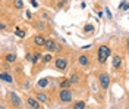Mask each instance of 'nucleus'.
<instances>
[{
	"label": "nucleus",
	"instance_id": "4be33fe9",
	"mask_svg": "<svg viewBox=\"0 0 129 109\" xmlns=\"http://www.w3.org/2000/svg\"><path fill=\"white\" fill-rule=\"evenodd\" d=\"M16 35H18V37H24L25 33L24 31H21V30H16Z\"/></svg>",
	"mask_w": 129,
	"mask_h": 109
},
{
	"label": "nucleus",
	"instance_id": "7ed1b4c3",
	"mask_svg": "<svg viewBox=\"0 0 129 109\" xmlns=\"http://www.w3.org/2000/svg\"><path fill=\"white\" fill-rule=\"evenodd\" d=\"M98 80H100V85H101V89H103V90H107L109 85H110V75H109L107 72H103V74H100Z\"/></svg>",
	"mask_w": 129,
	"mask_h": 109
},
{
	"label": "nucleus",
	"instance_id": "9d476101",
	"mask_svg": "<svg viewBox=\"0 0 129 109\" xmlns=\"http://www.w3.org/2000/svg\"><path fill=\"white\" fill-rule=\"evenodd\" d=\"M0 80L2 81H6V83H13V78H12V75L9 72H2L0 74Z\"/></svg>",
	"mask_w": 129,
	"mask_h": 109
},
{
	"label": "nucleus",
	"instance_id": "a211bd4d",
	"mask_svg": "<svg viewBox=\"0 0 129 109\" xmlns=\"http://www.w3.org/2000/svg\"><path fill=\"white\" fill-rule=\"evenodd\" d=\"M71 84H72V83H71L69 80H64V81H62V83H60V87H62V89H68Z\"/></svg>",
	"mask_w": 129,
	"mask_h": 109
},
{
	"label": "nucleus",
	"instance_id": "f257e3e1",
	"mask_svg": "<svg viewBox=\"0 0 129 109\" xmlns=\"http://www.w3.org/2000/svg\"><path fill=\"white\" fill-rule=\"evenodd\" d=\"M110 47L109 46H106V44H103V46H100L98 47V55H97V59H98V62L100 63H106L107 62V58L110 56Z\"/></svg>",
	"mask_w": 129,
	"mask_h": 109
},
{
	"label": "nucleus",
	"instance_id": "aec40b11",
	"mask_svg": "<svg viewBox=\"0 0 129 109\" xmlns=\"http://www.w3.org/2000/svg\"><path fill=\"white\" fill-rule=\"evenodd\" d=\"M78 80H79V77L76 75V74H73V75L71 77V80H69V81H71V83H78Z\"/></svg>",
	"mask_w": 129,
	"mask_h": 109
},
{
	"label": "nucleus",
	"instance_id": "0eeeda50",
	"mask_svg": "<svg viewBox=\"0 0 129 109\" xmlns=\"http://www.w3.org/2000/svg\"><path fill=\"white\" fill-rule=\"evenodd\" d=\"M26 103L29 105V108H34V109H38L41 106L40 102L37 100V99H34V97H28V99H26Z\"/></svg>",
	"mask_w": 129,
	"mask_h": 109
},
{
	"label": "nucleus",
	"instance_id": "4468645a",
	"mask_svg": "<svg viewBox=\"0 0 129 109\" xmlns=\"http://www.w3.org/2000/svg\"><path fill=\"white\" fill-rule=\"evenodd\" d=\"M41 56H43L41 53H35V55H31V62L34 63V65H35V63H37V62H38V60L41 59Z\"/></svg>",
	"mask_w": 129,
	"mask_h": 109
},
{
	"label": "nucleus",
	"instance_id": "6ab92c4d",
	"mask_svg": "<svg viewBox=\"0 0 129 109\" xmlns=\"http://www.w3.org/2000/svg\"><path fill=\"white\" fill-rule=\"evenodd\" d=\"M89 31H94V27L92 25H85L84 27V33H89Z\"/></svg>",
	"mask_w": 129,
	"mask_h": 109
},
{
	"label": "nucleus",
	"instance_id": "f3484780",
	"mask_svg": "<svg viewBox=\"0 0 129 109\" xmlns=\"http://www.w3.org/2000/svg\"><path fill=\"white\" fill-rule=\"evenodd\" d=\"M85 106H87V105H85V102H82V100L76 102V103L73 105V108H75V109H84Z\"/></svg>",
	"mask_w": 129,
	"mask_h": 109
},
{
	"label": "nucleus",
	"instance_id": "412c9836",
	"mask_svg": "<svg viewBox=\"0 0 129 109\" xmlns=\"http://www.w3.org/2000/svg\"><path fill=\"white\" fill-rule=\"evenodd\" d=\"M51 59H53V56H51V55H50V53H48V55H46V56H44V58H43V60H44V62H50V60H51Z\"/></svg>",
	"mask_w": 129,
	"mask_h": 109
},
{
	"label": "nucleus",
	"instance_id": "5701e85b",
	"mask_svg": "<svg viewBox=\"0 0 129 109\" xmlns=\"http://www.w3.org/2000/svg\"><path fill=\"white\" fill-rule=\"evenodd\" d=\"M31 2V5L34 6V8H38V3H37V0H29Z\"/></svg>",
	"mask_w": 129,
	"mask_h": 109
},
{
	"label": "nucleus",
	"instance_id": "6e6552de",
	"mask_svg": "<svg viewBox=\"0 0 129 109\" xmlns=\"http://www.w3.org/2000/svg\"><path fill=\"white\" fill-rule=\"evenodd\" d=\"M32 41L35 46H44V41H46V38L43 37V35H35L34 38H32Z\"/></svg>",
	"mask_w": 129,
	"mask_h": 109
},
{
	"label": "nucleus",
	"instance_id": "f03ea898",
	"mask_svg": "<svg viewBox=\"0 0 129 109\" xmlns=\"http://www.w3.org/2000/svg\"><path fill=\"white\" fill-rule=\"evenodd\" d=\"M59 97H60V100L63 102V103L72 102V99H73L72 90H69V89H62V90L59 92Z\"/></svg>",
	"mask_w": 129,
	"mask_h": 109
},
{
	"label": "nucleus",
	"instance_id": "393cba45",
	"mask_svg": "<svg viewBox=\"0 0 129 109\" xmlns=\"http://www.w3.org/2000/svg\"><path fill=\"white\" fill-rule=\"evenodd\" d=\"M5 28H6V25H5L3 22H0V30H5Z\"/></svg>",
	"mask_w": 129,
	"mask_h": 109
},
{
	"label": "nucleus",
	"instance_id": "ddd939ff",
	"mask_svg": "<svg viewBox=\"0 0 129 109\" xmlns=\"http://www.w3.org/2000/svg\"><path fill=\"white\" fill-rule=\"evenodd\" d=\"M79 63H81V65H84V67H87V65L89 63L88 56H85V55H82V56H79Z\"/></svg>",
	"mask_w": 129,
	"mask_h": 109
},
{
	"label": "nucleus",
	"instance_id": "f8f14e48",
	"mask_svg": "<svg viewBox=\"0 0 129 109\" xmlns=\"http://www.w3.org/2000/svg\"><path fill=\"white\" fill-rule=\"evenodd\" d=\"M37 85H38L40 89H44V87H47V85H48V78H41L40 81L37 83Z\"/></svg>",
	"mask_w": 129,
	"mask_h": 109
},
{
	"label": "nucleus",
	"instance_id": "9b49d317",
	"mask_svg": "<svg viewBox=\"0 0 129 109\" xmlns=\"http://www.w3.org/2000/svg\"><path fill=\"white\" fill-rule=\"evenodd\" d=\"M120 65H122V58L120 56H114L113 58V68L117 69V68H120Z\"/></svg>",
	"mask_w": 129,
	"mask_h": 109
},
{
	"label": "nucleus",
	"instance_id": "2eb2a0df",
	"mask_svg": "<svg viewBox=\"0 0 129 109\" xmlns=\"http://www.w3.org/2000/svg\"><path fill=\"white\" fill-rule=\"evenodd\" d=\"M15 60H16V55H13V53H9V55H6V62L12 63V62H15Z\"/></svg>",
	"mask_w": 129,
	"mask_h": 109
},
{
	"label": "nucleus",
	"instance_id": "dca6fc26",
	"mask_svg": "<svg viewBox=\"0 0 129 109\" xmlns=\"http://www.w3.org/2000/svg\"><path fill=\"white\" fill-rule=\"evenodd\" d=\"M13 6L16 9H24V2L22 0H13Z\"/></svg>",
	"mask_w": 129,
	"mask_h": 109
},
{
	"label": "nucleus",
	"instance_id": "39448f33",
	"mask_svg": "<svg viewBox=\"0 0 129 109\" xmlns=\"http://www.w3.org/2000/svg\"><path fill=\"white\" fill-rule=\"evenodd\" d=\"M44 47L47 49V52H56L59 50V44L54 40H46L44 41Z\"/></svg>",
	"mask_w": 129,
	"mask_h": 109
},
{
	"label": "nucleus",
	"instance_id": "20e7f679",
	"mask_svg": "<svg viewBox=\"0 0 129 109\" xmlns=\"http://www.w3.org/2000/svg\"><path fill=\"white\" fill-rule=\"evenodd\" d=\"M54 67H56V69H59V71H64V69L68 68V60L64 58H57L56 60H54Z\"/></svg>",
	"mask_w": 129,
	"mask_h": 109
},
{
	"label": "nucleus",
	"instance_id": "1a4fd4ad",
	"mask_svg": "<svg viewBox=\"0 0 129 109\" xmlns=\"http://www.w3.org/2000/svg\"><path fill=\"white\" fill-rule=\"evenodd\" d=\"M37 100L40 102V103H47L48 102V96L46 94V93L40 92V93H37Z\"/></svg>",
	"mask_w": 129,
	"mask_h": 109
},
{
	"label": "nucleus",
	"instance_id": "b1692460",
	"mask_svg": "<svg viewBox=\"0 0 129 109\" xmlns=\"http://www.w3.org/2000/svg\"><path fill=\"white\" fill-rule=\"evenodd\" d=\"M106 15H107L109 19H112V13H110V10H109V9H106Z\"/></svg>",
	"mask_w": 129,
	"mask_h": 109
},
{
	"label": "nucleus",
	"instance_id": "423d86ee",
	"mask_svg": "<svg viewBox=\"0 0 129 109\" xmlns=\"http://www.w3.org/2000/svg\"><path fill=\"white\" fill-rule=\"evenodd\" d=\"M9 99H10V102H12V105H13L15 108H18V106H21V99L18 97V94H16L15 92H10V93H9Z\"/></svg>",
	"mask_w": 129,
	"mask_h": 109
}]
</instances>
